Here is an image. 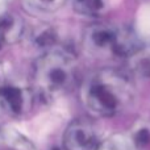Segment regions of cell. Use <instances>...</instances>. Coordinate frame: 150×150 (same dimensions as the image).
<instances>
[{"mask_svg": "<svg viewBox=\"0 0 150 150\" xmlns=\"http://www.w3.org/2000/svg\"><path fill=\"white\" fill-rule=\"evenodd\" d=\"M134 98V84L129 73L103 67L90 74L82 84V100L90 113L111 117L122 112Z\"/></svg>", "mask_w": 150, "mask_h": 150, "instance_id": "6da1fadb", "label": "cell"}, {"mask_svg": "<svg viewBox=\"0 0 150 150\" xmlns=\"http://www.w3.org/2000/svg\"><path fill=\"white\" fill-rule=\"evenodd\" d=\"M76 76L78 63L70 52L47 50L34 63L32 90L34 96L41 100H54L74 87Z\"/></svg>", "mask_w": 150, "mask_h": 150, "instance_id": "7a4b0ae2", "label": "cell"}, {"mask_svg": "<svg viewBox=\"0 0 150 150\" xmlns=\"http://www.w3.org/2000/svg\"><path fill=\"white\" fill-rule=\"evenodd\" d=\"M83 46L99 59H128L141 42L130 28L108 23H95L84 29Z\"/></svg>", "mask_w": 150, "mask_h": 150, "instance_id": "3957f363", "label": "cell"}, {"mask_svg": "<svg viewBox=\"0 0 150 150\" xmlns=\"http://www.w3.org/2000/svg\"><path fill=\"white\" fill-rule=\"evenodd\" d=\"M98 145V133L91 121L76 119L63 133L65 150H93Z\"/></svg>", "mask_w": 150, "mask_h": 150, "instance_id": "277c9868", "label": "cell"}, {"mask_svg": "<svg viewBox=\"0 0 150 150\" xmlns=\"http://www.w3.org/2000/svg\"><path fill=\"white\" fill-rule=\"evenodd\" d=\"M36 99L32 88L21 86H1L0 87V108L11 116H23L33 107Z\"/></svg>", "mask_w": 150, "mask_h": 150, "instance_id": "5b68a950", "label": "cell"}, {"mask_svg": "<svg viewBox=\"0 0 150 150\" xmlns=\"http://www.w3.org/2000/svg\"><path fill=\"white\" fill-rule=\"evenodd\" d=\"M0 150H36V148L17 130L0 127Z\"/></svg>", "mask_w": 150, "mask_h": 150, "instance_id": "8992f818", "label": "cell"}, {"mask_svg": "<svg viewBox=\"0 0 150 150\" xmlns=\"http://www.w3.org/2000/svg\"><path fill=\"white\" fill-rule=\"evenodd\" d=\"M129 75H137L140 78H150V45L141 46L128 58Z\"/></svg>", "mask_w": 150, "mask_h": 150, "instance_id": "52a82bcc", "label": "cell"}, {"mask_svg": "<svg viewBox=\"0 0 150 150\" xmlns=\"http://www.w3.org/2000/svg\"><path fill=\"white\" fill-rule=\"evenodd\" d=\"M21 26L15 16H0V47L4 44H12L20 38Z\"/></svg>", "mask_w": 150, "mask_h": 150, "instance_id": "ba28073f", "label": "cell"}, {"mask_svg": "<svg viewBox=\"0 0 150 150\" xmlns=\"http://www.w3.org/2000/svg\"><path fill=\"white\" fill-rule=\"evenodd\" d=\"M107 7L108 0H74V9L84 16H100Z\"/></svg>", "mask_w": 150, "mask_h": 150, "instance_id": "9c48e42d", "label": "cell"}, {"mask_svg": "<svg viewBox=\"0 0 150 150\" xmlns=\"http://www.w3.org/2000/svg\"><path fill=\"white\" fill-rule=\"evenodd\" d=\"M67 0H23L25 7L33 12L53 13L61 9Z\"/></svg>", "mask_w": 150, "mask_h": 150, "instance_id": "30bf717a", "label": "cell"}]
</instances>
